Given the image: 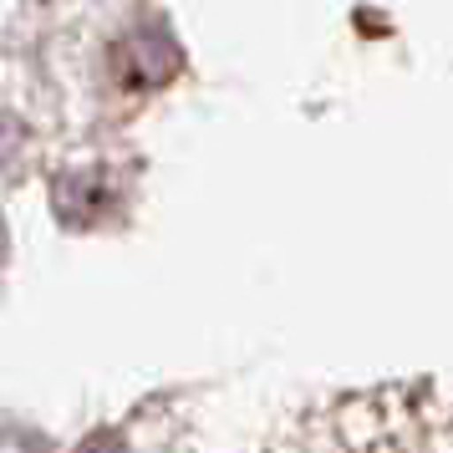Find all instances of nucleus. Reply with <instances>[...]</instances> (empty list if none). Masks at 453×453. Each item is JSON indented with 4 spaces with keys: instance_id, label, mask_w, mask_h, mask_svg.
I'll return each mask as SVG.
<instances>
[{
    "instance_id": "1",
    "label": "nucleus",
    "mask_w": 453,
    "mask_h": 453,
    "mask_svg": "<svg viewBox=\"0 0 453 453\" xmlns=\"http://www.w3.org/2000/svg\"><path fill=\"white\" fill-rule=\"evenodd\" d=\"M82 453H127V443L118 438V433H92L82 443Z\"/></svg>"
}]
</instances>
